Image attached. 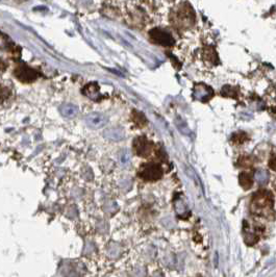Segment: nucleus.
<instances>
[{"instance_id": "nucleus-1", "label": "nucleus", "mask_w": 276, "mask_h": 277, "mask_svg": "<svg viewBox=\"0 0 276 277\" xmlns=\"http://www.w3.org/2000/svg\"><path fill=\"white\" fill-rule=\"evenodd\" d=\"M273 208V198L271 193L266 190H261L254 194L251 202L252 212L260 216L269 215Z\"/></svg>"}, {"instance_id": "nucleus-2", "label": "nucleus", "mask_w": 276, "mask_h": 277, "mask_svg": "<svg viewBox=\"0 0 276 277\" xmlns=\"http://www.w3.org/2000/svg\"><path fill=\"white\" fill-rule=\"evenodd\" d=\"M16 97L15 88L10 80L0 81V110L7 109Z\"/></svg>"}, {"instance_id": "nucleus-3", "label": "nucleus", "mask_w": 276, "mask_h": 277, "mask_svg": "<svg viewBox=\"0 0 276 277\" xmlns=\"http://www.w3.org/2000/svg\"><path fill=\"white\" fill-rule=\"evenodd\" d=\"M138 174L144 180H159L163 176V169L158 164H146L140 168Z\"/></svg>"}, {"instance_id": "nucleus-4", "label": "nucleus", "mask_w": 276, "mask_h": 277, "mask_svg": "<svg viewBox=\"0 0 276 277\" xmlns=\"http://www.w3.org/2000/svg\"><path fill=\"white\" fill-rule=\"evenodd\" d=\"M149 36L155 43L163 46H171L174 44V39L169 33L161 29V28H154L150 30Z\"/></svg>"}, {"instance_id": "nucleus-5", "label": "nucleus", "mask_w": 276, "mask_h": 277, "mask_svg": "<svg viewBox=\"0 0 276 277\" xmlns=\"http://www.w3.org/2000/svg\"><path fill=\"white\" fill-rule=\"evenodd\" d=\"M134 149H135V152L138 156L146 158L152 153L154 145L145 137H139V138H136L134 141Z\"/></svg>"}, {"instance_id": "nucleus-6", "label": "nucleus", "mask_w": 276, "mask_h": 277, "mask_svg": "<svg viewBox=\"0 0 276 277\" xmlns=\"http://www.w3.org/2000/svg\"><path fill=\"white\" fill-rule=\"evenodd\" d=\"M214 95V91L207 84L204 83H197L194 87L193 91V97L196 100L200 101H208Z\"/></svg>"}, {"instance_id": "nucleus-7", "label": "nucleus", "mask_w": 276, "mask_h": 277, "mask_svg": "<svg viewBox=\"0 0 276 277\" xmlns=\"http://www.w3.org/2000/svg\"><path fill=\"white\" fill-rule=\"evenodd\" d=\"M87 124L90 126L93 130H99L101 127H103L105 124H108L109 118L100 113H92L90 114L87 119Z\"/></svg>"}, {"instance_id": "nucleus-8", "label": "nucleus", "mask_w": 276, "mask_h": 277, "mask_svg": "<svg viewBox=\"0 0 276 277\" xmlns=\"http://www.w3.org/2000/svg\"><path fill=\"white\" fill-rule=\"evenodd\" d=\"M15 76L23 82H30L38 77V73L28 67L21 66L16 69Z\"/></svg>"}, {"instance_id": "nucleus-9", "label": "nucleus", "mask_w": 276, "mask_h": 277, "mask_svg": "<svg viewBox=\"0 0 276 277\" xmlns=\"http://www.w3.org/2000/svg\"><path fill=\"white\" fill-rule=\"evenodd\" d=\"M83 94L88 96L89 98H91L92 100H97L98 98H100L98 83L92 82V83L88 84V86L83 89Z\"/></svg>"}, {"instance_id": "nucleus-10", "label": "nucleus", "mask_w": 276, "mask_h": 277, "mask_svg": "<svg viewBox=\"0 0 276 277\" xmlns=\"http://www.w3.org/2000/svg\"><path fill=\"white\" fill-rule=\"evenodd\" d=\"M104 137L108 138L111 141H120L121 139H123V133L121 130L111 129V130L105 131Z\"/></svg>"}, {"instance_id": "nucleus-11", "label": "nucleus", "mask_w": 276, "mask_h": 277, "mask_svg": "<svg viewBox=\"0 0 276 277\" xmlns=\"http://www.w3.org/2000/svg\"><path fill=\"white\" fill-rule=\"evenodd\" d=\"M239 181L240 184L244 188V189H250L253 184V177L252 175H250L249 173H241L239 176Z\"/></svg>"}, {"instance_id": "nucleus-12", "label": "nucleus", "mask_w": 276, "mask_h": 277, "mask_svg": "<svg viewBox=\"0 0 276 277\" xmlns=\"http://www.w3.org/2000/svg\"><path fill=\"white\" fill-rule=\"evenodd\" d=\"M63 113H64V115L67 116V117H74L78 113V110H77L76 106L68 104L66 106H64Z\"/></svg>"}, {"instance_id": "nucleus-13", "label": "nucleus", "mask_w": 276, "mask_h": 277, "mask_svg": "<svg viewBox=\"0 0 276 277\" xmlns=\"http://www.w3.org/2000/svg\"><path fill=\"white\" fill-rule=\"evenodd\" d=\"M134 121L135 123H137L136 125H138L139 127H143L146 124V119L144 117V115L142 113L139 112H134Z\"/></svg>"}, {"instance_id": "nucleus-14", "label": "nucleus", "mask_w": 276, "mask_h": 277, "mask_svg": "<svg viewBox=\"0 0 276 277\" xmlns=\"http://www.w3.org/2000/svg\"><path fill=\"white\" fill-rule=\"evenodd\" d=\"M245 140H246V135L244 133L236 134L235 136H233V138H232V141L235 142V143H238V144L243 143Z\"/></svg>"}, {"instance_id": "nucleus-15", "label": "nucleus", "mask_w": 276, "mask_h": 277, "mask_svg": "<svg viewBox=\"0 0 276 277\" xmlns=\"http://www.w3.org/2000/svg\"><path fill=\"white\" fill-rule=\"evenodd\" d=\"M257 179L260 181V182H262V183H264V182H266L267 180H268V174L265 172V171H259L258 173H257Z\"/></svg>"}, {"instance_id": "nucleus-16", "label": "nucleus", "mask_w": 276, "mask_h": 277, "mask_svg": "<svg viewBox=\"0 0 276 277\" xmlns=\"http://www.w3.org/2000/svg\"><path fill=\"white\" fill-rule=\"evenodd\" d=\"M7 69H8V64L4 59L0 58V73L6 72Z\"/></svg>"}, {"instance_id": "nucleus-17", "label": "nucleus", "mask_w": 276, "mask_h": 277, "mask_svg": "<svg viewBox=\"0 0 276 277\" xmlns=\"http://www.w3.org/2000/svg\"><path fill=\"white\" fill-rule=\"evenodd\" d=\"M145 276V272L142 268H139L136 270L135 274H134V277H144Z\"/></svg>"}, {"instance_id": "nucleus-18", "label": "nucleus", "mask_w": 276, "mask_h": 277, "mask_svg": "<svg viewBox=\"0 0 276 277\" xmlns=\"http://www.w3.org/2000/svg\"><path fill=\"white\" fill-rule=\"evenodd\" d=\"M274 161H275V158H274V156H273V157H272V163L269 164V165L271 166V169H273V170L275 169V163H274Z\"/></svg>"}, {"instance_id": "nucleus-19", "label": "nucleus", "mask_w": 276, "mask_h": 277, "mask_svg": "<svg viewBox=\"0 0 276 277\" xmlns=\"http://www.w3.org/2000/svg\"><path fill=\"white\" fill-rule=\"evenodd\" d=\"M154 277H163V276H162V275H160V274H157V275H155Z\"/></svg>"}]
</instances>
